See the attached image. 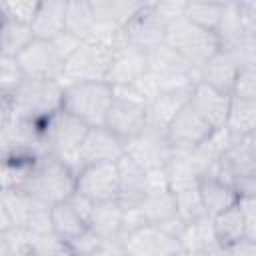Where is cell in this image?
<instances>
[{"instance_id": "cell-13", "label": "cell", "mask_w": 256, "mask_h": 256, "mask_svg": "<svg viewBox=\"0 0 256 256\" xmlns=\"http://www.w3.org/2000/svg\"><path fill=\"white\" fill-rule=\"evenodd\" d=\"M126 42L142 52H152L166 42V24L154 12L152 2H142L140 10L124 24Z\"/></svg>"}, {"instance_id": "cell-5", "label": "cell", "mask_w": 256, "mask_h": 256, "mask_svg": "<svg viewBox=\"0 0 256 256\" xmlns=\"http://www.w3.org/2000/svg\"><path fill=\"white\" fill-rule=\"evenodd\" d=\"M148 72L156 78L160 92H190L200 82V70L168 44L148 52Z\"/></svg>"}, {"instance_id": "cell-26", "label": "cell", "mask_w": 256, "mask_h": 256, "mask_svg": "<svg viewBox=\"0 0 256 256\" xmlns=\"http://www.w3.org/2000/svg\"><path fill=\"white\" fill-rule=\"evenodd\" d=\"M164 176H166V184L172 192L188 188V186H196L198 180L202 178L192 152H184V150H174L170 160L164 166Z\"/></svg>"}, {"instance_id": "cell-50", "label": "cell", "mask_w": 256, "mask_h": 256, "mask_svg": "<svg viewBox=\"0 0 256 256\" xmlns=\"http://www.w3.org/2000/svg\"><path fill=\"white\" fill-rule=\"evenodd\" d=\"M18 256H28V254H18Z\"/></svg>"}, {"instance_id": "cell-37", "label": "cell", "mask_w": 256, "mask_h": 256, "mask_svg": "<svg viewBox=\"0 0 256 256\" xmlns=\"http://www.w3.org/2000/svg\"><path fill=\"white\" fill-rule=\"evenodd\" d=\"M28 256H74L68 242L58 238L54 232L44 236H34Z\"/></svg>"}, {"instance_id": "cell-1", "label": "cell", "mask_w": 256, "mask_h": 256, "mask_svg": "<svg viewBox=\"0 0 256 256\" xmlns=\"http://www.w3.org/2000/svg\"><path fill=\"white\" fill-rule=\"evenodd\" d=\"M62 84L58 80L22 78V82L8 94L10 116L42 124L52 114L62 110Z\"/></svg>"}, {"instance_id": "cell-25", "label": "cell", "mask_w": 256, "mask_h": 256, "mask_svg": "<svg viewBox=\"0 0 256 256\" xmlns=\"http://www.w3.org/2000/svg\"><path fill=\"white\" fill-rule=\"evenodd\" d=\"M188 100L190 92H158V96L146 106V126L164 132Z\"/></svg>"}, {"instance_id": "cell-16", "label": "cell", "mask_w": 256, "mask_h": 256, "mask_svg": "<svg viewBox=\"0 0 256 256\" xmlns=\"http://www.w3.org/2000/svg\"><path fill=\"white\" fill-rule=\"evenodd\" d=\"M126 256H172L180 250V242L154 224H146L122 238Z\"/></svg>"}, {"instance_id": "cell-45", "label": "cell", "mask_w": 256, "mask_h": 256, "mask_svg": "<svg viewBox=\"0 0 256 256\" xmlns=\"http://www.w3.org/2000/svg\"><path fill=\"white\" fill-rule=\"evenodd\" d=\"M50 42H52L54 50L60 54V58L66 62V60L72 56V52L80 46V42H82V40H80V38H76V36H72L70 32H66V30H64L60 36H56V38H54V40H50Z\"/></svg>"}, {"instance_id": "cell-43", "label": "cell", "mask_w": 256, "mask_h": 256, "mask_svg": "<svg viewBox=\"0 0 256 256\" xmlns=\"http://www.w3.org/2000/svg\"><path fill=\"white\" fill-rule=\"evenodd\" d=\"M236 4H238V16H240V24H242L244 34L256 38V2L254 0H242Z\"/></svg>"}, {"instance_id": "cell-30", "label": "cell", "mask_w": 256, "mask_h": 256, "mask_svg": "<svg viewBox=\"0 0 256 256\" xmlns=\"http://www.w3.org/2000/svg\"><path fill=\"white\" fill-rule=\"evenodd\" d=\"M224 128L234 138L254 134L256 132V102L230 98Z\"/></svg>"}, {"instance_id": "cell-48", "label": "cell", "mask_w": 256, "mask_h": 256, "mask_svg": "<svg viewBox=\"0 0 256 256\" xmlns=\"http://www.w3.org/2000/svg\"><path fill=\"white\" fill-rule=\"evenodd\" d=\"M0 256H18V252L14 250V246L4 234H0Z\"/></svg>"}, {"instance_id": "cell-24", "label": "cell", "mask_w": 256, "mask_h": 256, "mask_svg": "<svg viewBox=\"0 0 256 256\" xmlns=\"http://www.w3.org/2000/svg\"><path fill=\"white\" fill-rule=\"evenodd\" d=\"M118 168V200L122 204H138L148 192V176L126 154L116 162Z\"/></svg>"}, {"instance_id": "cell-6", "label": "cell", "mask_w": 256, "mask_h": 256, "mask_svg": "<svg viewBox=\"0 0 256 256\" xmlns=\"http://www.w3.org/2000/svg\"><path fill=\"white\" fill-rule=\"evenodd\" d=\"M178 54H182L198 70L218 52L220 44L212 30L200 28L186 18H178L166 24V42Z\"/></svg>"}, {"instance_id": "cell-19", "label": "cell", "mask_w": 256, "mask_h": 256, "mask_svg": "<svg viewBox=\"0 0 256 256\" xmlns=\"http://www.w3.org/2000/svg\"><path fill=\"white\" fill-rule=\"evenodd\" d=\"M188 104L216 130L224 128L226 114H228V104H230V94L216 90L204 82H196L194 88L190 90V100Z\"/></svg>"}, {"instance_id": "cell-15", "label": "cell", "mask_w": 256, "mask_h": 256, "mask_svg": "<svg viewBox=\"0 0 256 256\" xmlns=\"http://www.w3.org/2000/svg\"><path fill=\"white\" fill-rule=\"evenodd\" d=\"M212 130L214 128L190 104H186L174 116V120L168 124V128L164 130V134H166V140L172 146V150L190 152V150L198 148L212 134Z\"/></svg>"}, {"instance_id": "cell-39", "label": "cell", "mask_w": 256, "mask_h": 256, "mask_svg": "<svg viewBox=\"0 0 256 256\" xmlns=\"http://www.w3.org/2000/svg\"><path fill=\"white\" fill-rule=\"evenodd\" d=\"M230 98L256 102V68H240L230 88Z\"/></svg>"}, {"instance_id": "cell-20", "label": "cell", "mask_w": 256, "mask_h": 256, "mask_svg": "<svg viewBox=\"0 0 256 256\" xmlns=\"http://www.w3.org/2000/svg\"><path fill=\"white\" fill-rule=\"evenodd\" d=\"M30 30L36 40H54L60 36L66 30V0L38 2Z\"/></svg>"}, {"instance_id": "cell-27", "label": "cell", "mask_w": 256, "mask_h": 256, "mask_svg": "<svg viewBox=\"0 0 256 256\" xmlns=\"http://www.w3.org/2000/svg\"><path fill=\"white\" fill-rule=\"evenodd\" d=\"M146 224H154L160 226L162 222L170 220L176 216V200H174V192L170 188H156V190H148L142 200L138 202Z\"/></svg>"}, {"instance_id": "cell-35", "label": "cell", "mask_w": 256, "mask_h": 256, "mask_svg": "<svg viewBox=\"0 0 256 256\" xmlns=\"http://www.w3.org/2000/svg\"><path fill=\"white\" fill-rule=\"evenodd\" d=\"M222 8H224V2H186L184 18L200 28L214 32L220 22Z\"/></svg>"}, {"instance_id": "cell-49", "label": "cell", "mask_w": 256, "mask_h": 256, "mask_svg": "<svg viewBox=\"0 0 256 256\" xmlns=\"http://www.w3.org/2000/svg\"><path fill=\"white\" fill-rule=\"evenodd\" d=\"M172 256H210L208 252H200V250H178L176 254H172Z\"/></svg>"}, {"instance_id": "cell-22", "label": "cell", "mask_w": 256, "mask_h": 256, "mask_svg": "<svg viewBox=\"0 0 256 256\" xmlns=\"http://www.w3.org/2000/svg\"><path fill=\"white\" fill-rule=\"evenodd\" d=\"M122 216L124 206L120 200L96 202L88 216V228L102 240H122Z\"/></svg>"}, {"instance_id": "cell-10", "label": "cell", "mask_w": 256, "mask_h": 256, "mask_svg": "<svg viewBox=\"0 0 256 256\" xmlns=\"http://www.w3.org/2000/svg\"><path fill=\"white\" fill-rule=\"evenodd\" d=\"M74 192L90 202L118 200V168L116 162L86 164L76 170Z\"/></svg>"}, {"instance_id": "cell-11", "label": "cell", "mask_w": 256, "mask_h": 256, "mask_svg": "<svg viewBox=\"0 0 256 256\" xmlns=\"http://www.w3.org/2000/svg\"><path fill=\"white\" fill-rule=\"evenodd\" d=\"M16 64L24 78L58 80L64 72V60L54 50L50 40H32L16 58Z\"/></svg>"}, {"instance_id": "cell-2", "label": "cell", "mask_w": 256, "mask_h": 256, "mask_svg": "<svg viewBox=\"0 0 256 256\" xmlns=\"http://www.w3.org/2000/svg\"><path fill=\"white\" fill-rule=\"evenodd\" d=\"M74 178H76V172L68 164H64L56 156L44 152L34 162L22 190L28 192L32 198L52 206V204H58V202L66 200L68 196H72Z\"/></svg>"}, {"instance_id": "cell-4", "label": "cell", "mask_w": 256, "mask_h": 256, "mask_svg": "<svg viewBox=\"0 0 256 256\" xmlns=\"http://www.w3.org/2000/svg\"><path fill=\"white\" fill-rule=\"evenodd\" d=\"M62 110L82 120L86 126H104L114 92L106 82H74L62 86Z\"/></svg>"}, {"instance_id": "cell-33", "label": "cell", "mask_w": 256, "mask_h": 256, "mask_svg": "<svg viewBox=\"0 0 256 256\" xmlns=\"http://www.w3.org/2000/svg\"><path fill=\"white\" fill-rule=\"evenodd\" d=\"M0 196L4 200V206L10 214V220L14 226L24 228L28 224V220L32 218L34 210L42 204L40 200L32 198L28 192H24L22 188H12V190H0Z\"/></svg>"}, {"instance_id": "cell-42", "label": "cell", "mask_w": 256, "mask_h": 256, "mask_svg": "<svg viewBox=\"0 0 256 256\" xmlns=\"http://www.w3.org/2000/svg\"><path fill=\"white\" fill-rule=\"evenodd\" d=\"M154 4V12L162 18L164 24H170L178 18H184L186 12V2L180 0H166V2H152Z\"/></svg>"}, {"instance_id": "cell-31", "label": "cell", "mask_w": 256, "mask_h": 256, "mask_svg": "<svg viewBox=\"0 0 256 256\" xmlns=\"http://www.w3.org/2000/svg\"><path fill=\"white\" fill-rule=\"evenodd\" d=\"M34 40L30 24L0 18V56L16 58Z\"/></svg>"}, {"instance_id": "cell-8", "label": "cell", "mask_w": 256, "mask_h": 256, "mask_svg": "<svg viewBox=\"0 0 256 256\" xmlns=\"http://www.w3.org/2000/svg\"><path fill=\"white\" fill-rule=\"evenodd\" d=\"M114 98L104 118V128L118 136L124 144L146 128V104L134 98L124 86L112 88Z\"/></svg>"}, {"instance_id": "cell-7", "label": "cell", "mask_w": 256, "mask_h": 256, "mask_svg": "<svg viewBox=\"0 0 256 256\" xmlns=\"http://www.w3.org/2000/svg\"><path fill=\"white\" fill-rule=\"evenodd\" d=\"M110 60L112 50L92 40H82L72 56L64 62L60 84L64 86L74 82H106Z\"/></svg>"}, {"instance_id": "cell-29", "label": "cell", "mask_w": 256, "mask_h": 256, "mask_svg": "<svg viewBox=\"0 0 256 256\" xmlns=\"http://www.w3.org/2000/svg\"><path fill=\"white\" fill-rule=\"evenodd\" d=\"M212 220V230H214V238L218 242V248L224 244H232L236 240L248 238V230H246V222L244 216L238 208V204L230 206L228 210L216 214ZM252 240V238H250Z\"/></svg>"}, {"instance_id": "cell-41", "label": "cell", "mask_w": 256, "mask_h": 256, "mask_svg": "<svg viewBox=\"0 0 256 256\" xmlns=\"http://www.w3.org/2000/svg\"><path fill=\"white\" fill-rule=\"evenodd\" d=\"M22 72L16 64L14 58H6V56H0V92H6L10 94L20 82H22Z\"/></svg>"}, {"instance_id": "cell-38", "label": "cell", "mask_w": 256, "mask_h": 256, "mask_svg": "<svg viewBox=\"0 0 256 256\" xmlns=\"http://www.w3.org/2000/svg\"><path fill=\"white\" fill-rule=\"evenodd\" d=\"M38 8L36 0H10V2H0V14L2 18L30 24L34 18V12Z\"/></svg>"}, {"instance_id": "cell-28", "label": "cell", "mask_w": 256, "mask_h": 256, "mask_svg": "<svg viewBox=\"0 0 256 256\" xmlns=\"http://www.w3.org/2000/svg\"><path fill=\"white\" fill-rule=\"evenodd\" d=\"M90 6H92V14H94L96 24L124 28V24L140 10L142 2H134V0H90Z\"/></svg>"}, {"instance_id": "cell-12", "label": "cell", "mask_w": 256, "mask_h": 256, "mask_svg": "<svg viewBox=\"0 0 256 256\" xmlns=\"http://www.w3.org/2000/svg\"><path fill=\"white\" fill-rule=\"evenodd\" d=\"M172 146L166 140V134L146 126L140 134L130 138L124 144V154L136 162L142 170H162L172 156Z\"/></svg>"}, {"instance_id": "cell-40", "label": "cell", "mask_w": 256, "mask_h": 256, "mask_svg": "<svg viewBox=\"0 0 256 256\" xmlns=\"http://www.w3.org/2000/svg\"><path fill=\"white\" fill-rule=\"evenodd\" d=\"M102 242L104 240L100 236H96L90 228H86L80 236L72 238L68 242V246H70L74 256H96L100 252V248H102Z\"/></svg>"}, {"instance_id": "cell-23", "label": "cell", "mask_w": 256, "mask_h": 256, "mask_svg": "<svg viewBox=\"0 0 256 256\" xmlns=\"http://www.w3.org/2000/svg\"><path fill=\"white\" fill-rule=\"evenodd\" d=\"M196 186H198L202 208L208 218H214L216 214L228 210L238 202V194L234 192V188L228 182L220 180L218 176H212V174L202 176Z\"/></svg>"}, {"instance_id": "cell-17", "label": "cell", "mask_w": 256, "mask_h": 256, "mask_svg": "<svg viewBox=\"0 0 256 256\" xmlns=\"http://www.w3.org/2000/svg\"><path fill=\"white\" fill-rule=\"evenodd\" d=\"M146 72H148V54L126 42L112 52L106 84H110L112 88L128 86Z\"/></svg>"}, {"instance_id": "cell-36", "label": "cell", "mask_w": 256, "mask_h": 256, "mask_svg": "<svg viewBox=\"0 0 256 256\" xmlns=\"http://www.w3.org/2000/svg\"><path fill=\"white\" fill-rule=\"evenodd\" d=\"M174 200H176V214L184 220V222H196L200 218L206 216L202 202H200V194H198V186H188L182 190L174 192Z\"/></svg>"}, {"instance_id": "cell-21", "label": "cell", "mask_w": 256, "mask_h": 256, "mask_svg": "<svg viewBox=\"0 0 256 256\" xmlns=\"http://www.w3.org/2000/svg\"><path fill=\"white\" fill-rule=\"evenodd\" d=\"M240 68H242L240 62L230 50L218 48V52L200 68V82L230 94V88Z\"/></svg>"}, {"instance_id": "cell-3", "label": "cell", "mask_w": 256, "mask_h": 256, "mask_svg": "<svg viewBox=\"0 0 256 256\" xmlns=\"http://www.w3.org/2000/svg\"><path fill=\"white\" fill-rule=\"evenodd\" d=\"M88 128L90 126H86L82 120L74 118L64 110H58L40 124L44 150L56 156L58 160H62L64 164H68L76 172L80 168V160H78L80 146Z\"/></svg>"}, {"instance_id": "cell-47", "label": "cell", "mask_w": 256, "mask_h": 256, "mask_svg": "<svg viewBox=\"0 0 256 256\" xmlns=\"http://www.w3.org/2000/svg\"><path fill=\"white\" fill-rule=\"evenodd\" d=\"M12 226H14V224H12V220H10V214H8L6 206H4V200H2V196H0V234L8 232Z\"/></svg>"}, {"instance_id": "cell-34", "label": "cell", "mask_w": 256, "mask_h": 256, "mask_svg": "<svg viewBox=\"0 0 256 256\" xmlns=\"http://www.w3.org/2000/svg\"><path fill=\"white\" fill-rule=\"evenodd\" d=\"M38 156H6L0 162V190L22 188Z\"/></svg>"}, {"instance_id": "cell-9", "label": "cell", "mask_w": 256, "mask_h": 256, "mask_svg": "<svg viewBox=\"0 0 256 256\" xmlns=\"http://www.w3.org/2000/svg\"><path fill=\"white\" fill-rule=\"evenodd\" d=\"M212 176H218L220 180L232 184L240 178H252L256 176V136H240L232 138L226 150L220 154ZM208 176V174H206Z\"/></svg>"}, {"instance_id": "cell-18", "label": "cell", "mask_w": 256, "mask_h": 256, "mask_svg": "<svg viewBox=\"0 0 256 256\" xmlns=\"http://www.w3.org/2000/svg\"><path fill=\"white\" fill-rule=\"evenodd\" d=\"M124 156V142L114 136L104 126L88 128L82 146H80V166L86 164H102V162H118Z\"/></svg>"}, {"instance_id": "cell-32", "label": "cell", "mask_w": 256, "mask_h": 256, "mask_svg": "<svg viewBox=\"0 0 256 256\" xmlns=\"http://www.w3.org/2000/svg\"><path fill=\"white\" fill-rule=\"evenodd\" d=\"M94 24L90 0H66V32L80 40H88Z\"/></svg>"}, {"instance_id": "cell-46", "label": "cell", "mask_w": 256, "mask_h": 256, "mask_svg": "<svg viewBox=\"0 0 256 256\" xmlns=\"http://www.w3.org/2000/svg\"><path fill=\"white\" fill-rule=\"evenodd\" d=\"M10 120V96L6 92H0V130Z\"/></svg>"}, {"instance_id": "cell-44", "label": "cell", "mask_w": 256, "mask_h": 256, "mask_svg": "<svg viewBox=\"0 0 256 256\" xmlns=\"http://www.w3.org/2000/svg\"><path fill=\"white\" fill-rule=\"evenodd\" d=\"M212 256H256V240L242 238L232 244H224Z\"/></svg>"}, {"instance_id": "cell-14", "label": "cell", "mask_w": 256, "mask_h": 256, "mask_svg": "<svg viewBox=\"0 0 256 256\" xmlns=\"http://www.w3.org/2000/svg\"><path fill=\"white\" fill-rule=\"evenodd\" d=\"M94 202L88 198L72 192L66 200L50 206V220H52V232L62 238L64 242H70L72 238L80 236L88 228V216Z\"/></svg>"}]
</instances>
